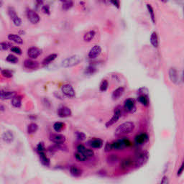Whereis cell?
Returning <instances> with one entry per match:
<instances>
[{
	"instance_id": "816d5d0a",
	"label": "cell",
	"mask_w": 184,
	"mask_h": 184,
	"mask_svg": "<svg viewBox=\"0 0 184 184\" xmlns=\"http://www.w3.org/2000/svg\"><path fill=\"white\" fill-rule=\"evenodd\" d=\"M36 3L37 4V6H40V5H42V4H43V1H36Z\"/></svg>"
},
{
	"instance_id": "836d02e7",
	"label": "cell",
	"mask_w": 184,
	"mask_h": 184,
	"mask_svg": "<svg viewBox=\"0 0 184 184\" xmlns=\"http://www.w3.org/2000/svg\"><path fill=\"white\" fill-rule=\"evenodd\" d=\"M96 72H97V68L93 66H89L86 68L84 73L86 75H91L94 74Z\"/></svg>"
},
{
	"instance_id": "e575fe53",
	"label": "cell",
	"mask_w": 184,
	"mask_h": 184,
	"mask_svg": "<svg viewBox=\"0 0 184 184\" xmlns=\"http://www.w3.org/2000/svg\"><path fill=\"white\" fill-rule=\"evenodd\" d=\"M63 3L62 8L64 10H68L73 6V2L72 1H61Z\"/></svg>"
},
{
	"instance_id": "f5cc1de1",
	"label": "cell",
	"mask_w": 184,
	"mask_h": 184,
	"mask_svg": "<svg viewBox=\"0 0 184 184\" xmlns=\"http://www.w3.org/2000/svg\"><path fill=\"white\" fill-rule=\"evenodd\" d=\"M2 4H3L2 1H0V7H1V6H2Z\"/></svg>"
},
{
	"instance_id": "b9f144b4",
	"label": "cell",
	"mask_w": 184,
	"mask_h": 184,
	"mask_svg": "<svg viewBox=\"0 0 184 184\" xmlns=\"http://www.w3.org/2000/svg\"><path fill=\"white\" fill-rule=\"evenodd\" d=\"M75 135L77 139L80 141H84L86 140V135H85V133H82V132L76 131L75 133Z\"/></svg>"
},
{
	"instance_id": "9a60e30c",
	"label": "cell",
	"mask_w": 184,
	"mask_h": 184,
	"mask_svg": "<svg viewBox=\"0 0 184 184\" xmlns=\"http://www.w3.org/2000/svg\"><path fill=\"white\" fill-rule=\"evenodd\" d=\"M124 108L125 111L127 112H133V111L135 110V101L133 99H127L125 101L124 103Z\"/></svg>"
},
{
	"instance_id": "6da1fadb",
	"label": "cell",
	"mask_w": 184,
	"mask_h": 184,
	"mask_svg": "<svg viewBox=\"0 0 184 184\" xmlns=\"http://www.w3.org/2000/svg\"><path fill=\"white\" fill-rule=\"evenodd\" d=\"M135 125L132 122H126L124 123L121 124L117 127V129L114 131V135L117 136L119 135L130 134L134 130Z\"/></svg>"
},
{
	"instance_id": "d4e9b609",
	"label": "cell",
	"mask_w": 184,
	"mask_h": 184,
	"mask_svg": "<svg viewBox=\"0 0 184 184\" xmlns=\"http://www.w3.org/2000/svg\"><path fill=\"white\" fill-rule=\"evenodd\" d=\"M57 57H58V55L56 54V53H52V54H50L48 56H47L45 59H44V60L42 61V65L43 66L49 65L50 63H52L53 61H54Z\"/></svg>"
},
{
	"instance_id": "83f0119b",
	"label": "cell",
	"mask_w": 184,
	"mask_h": 184,
	"mask_svg": "<svg viewBox=\"0 0 184 184\" xmlns=\"http://www.w3.org/2000/svg\"><path fill=\"white\" fill-rule=\"evenodd\" d=\"M150 42L154 48H158V44H159V42H158V34H157L156 32H152V34H151Z\"/></svg>"
},
{
	"instance_id": "4dcf8cb0",
	"label": "cell",
	"mask_w": 184,
	"mask_h": 184,
	"mask_svg": "<svg viewBox=\"0 0 184 184\" xmlns=\"http://www.w3.org/2000/svg\"><path fill=\"white\" fill-rule=\"evenodd\" d=\"M38 130V125L35 123H30L27 127V133L29 135L34 134Z\"/></svg>"
},
{
	"instance_id": "c3c4849f",
	"label": "cell",
	"mask_w": 184,
	"mask_h": 184,
	"mask_svg": "<svg viewBox=\"0 0 184 184\" xmlns=\"http://www.w3.org/2000/svg\"><path fill=\"white\" fill-rule=\"evenodd\" d=\"M160 184H169V180H168V178L167 176H163V178H162Z\"/></svg>"
},
{
	"instance_id": "603a6c76",
	"label": "cell",
	"mask_w": 184,
	"mask_h": 184,
	"mask_svg": "<svg viewBox=\"0 0 184 184\" xmlns=\"http://www.w3.org/2000/svg\"><path fill=\"white\" fill-rule=\"evenodd\" d=\"M137 101L145 106H147L150 104L148 95H146V94H142V95L138 96Z\"/></svg>"
},
{
	"instance_id": "2e32d148",
	"label": "cell",
	"mask_w": 184,
	"mask_h": 184,
	"mask_svg": "<svg viewBox=\"0 0 184 184\" xmlns=\"http://www.w3.org/2000/svg\"><path fill=\"white\" fill-rule=\"evenodd\" d=\"M16 92H12V91H0V99L1 100H8L13 98L15 96H16Z\"/></svg>"
},
{
	"instance_id": "cb8c5ba5",
	"label": "cell",
	"mask_w": 184,
	"mask_h": 184,
	"mask_svg": "<svg viewBox=\"0 0 184 184\" xmlns=\"http://www.w3.org/2000/svg\"><path fill=\"white\" fill-rule=\"evenodd\" d=\"M8 39L11 41L15 42L17 44H23V40L20 35L17 34H9L8 35Z\"/></svg>"
},
{
	"instance_id": "7402d4cb",
	"label": "cell",
	"mask_w": 184,
	"mask_h": 184,
	"mask_svg": "<svg viewBox=\"0 0 184 184\" xmlns=\"http://www.w3.org/2000/svg\"><path fill=\"white\" fill-rule=\"evenodd\" d=\"M23 97L20 95H16L12 99V105L15 108H20L22 106Z\"/></svg>"
},
{
	"instance_id": "74e56055",
	"label": "cell",
	"mask_w": 184,
	"mask_h": 184,
	"mask_svg": "<svg viewBox=\"0 0 184 184\" xmlns=\"http://www.w3.org/2000/svg\"><path fill=\"white\" fill-rule=\"evenodd\" d=\"M6 61H7V62L11 63H17L19 61V59L18 58L16 57L15 56H14V55L9 54L7 56V57L6 58Z\"/></svg>"
},
{
	"instance_id": "7bdbcfd3",
	"label": "cell",
	"mask_w": 184,
	"mask_h": 184,
	"mask_svg": "<svg viewBox=\"0 0 184 184\" xmlns=\"http://www.w3.org/2000/svg\"><path fill=\"white\" fill-rule=\"evenodd\" d=\"M36 150H37V152H38V154L42 153V152H45V147L43 142H39L38 144H37V147H36Z\"/></svg>"
},
{
	"instance_id": "e0dca14e",
	"label": "cell",
	"mask_w": 184,
	"mask_h": 184,
	"mask_svg": "<svg viewBox=\"0 0 184 184\" xmlns=\"http://www.w3.org/2000/svg\"><path fill=\"white\" fill-rule=\"evenodd\" d=\"M1 138H2L3 141L4 142L7 143V144H10L15 140V135H14L12 131L8 130V131H5L3 133L2 135H1Z\"/></svg>"
},
{
	"instance_id": "30bf717a",
	"label": "cell",
	"mask_w": 184,
	"mask_h": 184,
	"mask_svg": "<svg viewBox=\"0 0 184 184\" xmlns=\"http://www.w3.org/2000/svg\"><path fill=\"white\" fill-rule=\"evenodd\" d=\"M102 49L101 48L100 45H95L91 48L89 52V54H88V56H89V59H96V58L98 57L102 53Z\"/></svg>"
},
{
	"instance_id": "d590c367",
	"label": "cell",
	"mask_w": 184,
	"mask_h": 184,
	"mask_svg": "<svg viewBox=\"0 0 184 184\" xmlns=\"http://www.w3.org/2000/svg\"><path fill=\"white\" fill-rule=\"evenodd\" d=\"M1 73L3 77L7 78H10L13 76V73H12L10 70H8V69H4V70H1Z\"/></svg>"
},
{
	"instance_id": "5b68a950",
	"label": "cell",
	"mask_w": 184,
	"mask_h": 184,
	"mask_svg": "<svg viewBox=\"0 0 184 184\" xmlns=\"http://www.w3.org/2000/svg\"><path fill=\"white\" fill-rule=\"evenodd\" d=\"M8 15L9 17H10L11 20L13 22L14 25L15 26L19 27L22 25V20L20 17L17 15L16 11L15 10V9L13 7H9L8 8Z\"/></svg>"
},
{
	"instance_id": "8fae6325",
	"label": "cell",
	"mask_w": 184,
	"mask_h": 184,
	"mask_svg": "<svg viewBox=\"0 0 184 184\" xmlns=\"http://www.w3.org/2000/svg\"><path fill=\"white\" fill-rule=\"evenodd\" d=\"M42 54V50L37 47H31L27 50V56L30 59H36Z\"/></svg>"
},
{
	"instance_id": "ba28073f",
	"label": "cell",
	"mask_w": 184,
	"mask_h": 184,
	"mask_svg": "<svg viewBox=\"0 0 184 184\" xmlns=\"http://www.w3.org/2000/svg\"><path fill=\"white\" fill-rule=\"evenodd\" d=\"M61 91H62L63 94L68 97H74L75 95V92L73 86L70 84H64L63 86L61 87Z\"/></svg>"
},
{
	"instance_id": "7c38bea8",
	"label": "cell",
	"mask_w": 184,
	"mask_h": 184,
	"mask_svg": "<svg viewBox=\"0 0 184 184\" xmlns=\"http://www.w3.org/2000/svg\"><path fill=\"white\" fill-rule=\"evenodd\" d=\"M50 140L56 145H62L66 142V137L61 134H52L50 136Z\"/></svg>"
},
{
	"instance_id": "db71d44e",
	"label": "cell",
	"mask_w": 184,
	"mask_h": 184,
	"mask_svg": "<svg viewBox=\"0 0 184 184\" xmlns=\"http://www.w3.org/2000/svg\"><path fill=\"white\" fill-rule=\"evenodd\" d=\"M1 67H0V71H1Z\"/></svg>"
},
{
	"instance_id": "681fc988",
	"label": "cell",
	"mask_w": 184,
	"mask_h": 184,
	"mask_svg": "<svg viewBox=\"0 0 184 184\" xmlns=\"http://www.w3.org/2000/svg\"><path fill=\"white\" fill-rule=\"evenodd\" d=\"M183 168H184V163H183L181 164V166H180V167L179 168L178 171V173H177L178 176H180V175H181L182 173H183Z\"/></svg>"
},
{
	"instance_id": "4316f807",
	"label": "cell",
	"mask_w": 184,
	"mask_h": 184,
	"mask_svg": "<svg viewBox=\"0 0 184 184\" xmlns=\"http://www.w3.org/2000/svg\"><path fill=\"white\" fill-rule=\"evenodd\" d=\"M39 157H40V163H42V165H43V166H45V167H48V166H50V159L46 156L45 152H42V153L39 154Z\"/></svg>"
},
{
	"instance_id": "7dc6e473",
	"label": "cell",
	"mask_w": 184,
	"mask_h": 184,
	"mask_svg": "<svg viewBox=\"0 0 184 184\" xmlns=\"http://www.w3.org/2000/svg\"><path fill=\"white\" fill-rule=\"evenodd\" d=\"M111 150H112V148H111V143L107 142L105 144L104 151L105 152H109V151H111Z\"/></svg>"
},
{
	"instance_id": "f546056e",
	"label": "cell",
	"mask_w": 184,
	"mask_h": 184,
	"mask_svg": "<svg viewBox=\"0 0 184 184\" xmlns=\"http://www.w3.org/2000/svg\"><path fill=\"white\" fill-rule=\"evenodd\" d=\"M53 127L56 133H60V132H61L64 129V127H65V124H64L63 122H56L54 123Z\"/></svg>"
},
{
	"instance_id": "f1b7e54d",
	"label": "cell",
	"mask_w": 184,
	"mask_h": 184,
	"mask_svg": "<svg viewBox=\"0 0 184 184\" xmlns=\"http://www.w3.org/2000/svg\"><path fill=\"white\" fill-rule=\"evenodd\" d=\"M96 32L94 30H90L89 32H86L84 35V40L85 42H89L94 39V37H95Z\"/></svg>"
},
{
	"instance_id": "8d00e7d4",
	"label": "cell",
	"mask_w": 184,
	"mask_h": 184,
	"mask_svg": "<svg viewBox=\"0 0 184 184\" xmlns=\"http://www.w3.org/2000/svg\"><path fill=\"white\" fill-rule=\"evenodd\" d=\"M74 155H75V159L78 160V161H80V162L86 161V160L88 159V158H86L84 154L81 153V152H75Z\"/></svg>"
},
{
	"instance_id": "d6986e66",
	"label": "cell",
	"mask_w": 184,
	"mask_h": 184,
	"mask_svg": "<svg viewBox=\"0 0 184 184\" xmlns=\"http://www.w3.org/2000/svg\"><path fill=\"white\" fill-rule=\"evenodd\" d=\"M24 66L28 69H36L39 67V63L32 59H27L24 62Z\"/></svg>"
},
{
	"instance_id": "277c9868",
	"label": "cell",
	"mask_w": 184,
	"mask_h": 184,
	"mask_svg": "<svg viewBox=\"0 0 184 184\" xmlns=\"http://www.w3.org/2000/svg\"><path fill=\"white\" fill-rule=\"evenodd\" d=\"M121 114H122V111H121V107L120 106H117L114 109V114H113L112 117L109 119V121L106 122V123L105 124L106 127H111V125H113L114 124H115L116 122L119 120V119L121 117Z\"/></svg>"
},
{
	"instance_id": "7a4b0ae2",
	"label": "cell",
	"mask_w": 184,
	"mask_h": 184,
	"mask_svg": "<svg viewBox=\"0 0 184 184\" xmlns=\"http://www.w3.org/2000/svg\"><path fill=\"white\" fill-rule=\"evenodd\" d=\"M81 61H82V57L81 56L73 55V56H69V57L64 59L62 61V63H61V66H62V67L65 68L73 67L79 64L81 62Z\"/></svg>"
},
{
	"instance_id": "9c48e42d",
	"label": "cell",
	"mask_w": 184,
	"mask_h": 184,
	"mask_svg": "<svg viewBox=\"0 0 184 184\" xmlns=\"http://www.w3.org/2000/svg\"><path fill=\"white\" fill-rule=\"evenodd\" d=\"M168 75H169V78L172 83L177 84L179 82L180 75H179V73L178 72V70H176V68L172 67L169 69Z\"/></svg>"
},
{
	"instance_id": "8992f818",
	"label": "cell",
	"mask_w": 184,
	"mask_h": 184,
	"mask_svg": "<svg viewBox=\"0 0 184 184\" xmlns=\"http://www.w3.org/2000/svg\"><path fill=\"white\" fill-rule=\"evenodd\" d=\"M27 17L28 20L32 24L36 25L40 22V18L38 14L35 12V11L32 10V9H27L26 12Z\"/></svg>"
},
{
	"instance_id": "484cf974",
	"label": "cell",
	"mask_w": 184,
	"mask_h": 184,
	"mask_svg": "<svg viewBox=\"0 0 184 184\" xmlns=\"http://www.w3.org/2000/svg\"><path fill=\"white\" fill-rule=\"evenodd\" d=\"M70 173L74 177H80L82 175V170L75 166H72L70 168Z\"/></svg>"
},
{
	"instance_id": "f907efd6",
	"label": "cell",
	"mask_w": 184,
	"mask_h": 184,
	"mask_svg": "<svg viewBox=\"0 0 184 184\" xmlns=\"http://www.w3.org/2000/svg\"><path fill=\"white\" fill-rule=\"evenodd\" d=\"M110 2H111L113 5L115 6V7L118 9H119V7H120V1H111Z\"/></svg>"
},
{
	"instance_id": "1f68e13d",
	"label": "cell",
	"mask_w": 184,
	"mask_h": 184,
	"mask_svg": "<svg viewBox=\"0 0 184 184\" xmlns=\"http://www.w3.org/2000/svg\"><path fill=\"white\" fill-rule=\"evenodd\" d=\"M132 165H133V160L130 158H126V159L122 160L120 164V166L123 169H127V168H130Z\"/></svg>"
},
{
	"instance_id": "f6af8a7d",
	"label": "cell",
	"mask_w": 184,
	"mask_h": 184,
	"mask_svg": "<svg viewBox=\"0 0 184 184\" xmlns=\"http://www.w3.org/2000/svg\"><path fill=\"white\" fill-rule=\"evenodd\" d=\"M148 89L145 87H142L140 88L137 91L138 95H142V94H146V95H148Z\"/></svg>"
},
{
	"instance_id": "bcb514c9",
	"label": "cell",
	"mask_w": 184,
	"mask_h": 184,
	"mask_svg": "<svg viewBox=\"0 0 184 184\" xmlns=\"http://www.w3.org/2000/svg\"><path fill=\"white\" fill-rule=\"evenodd\" d=\"M11 51L17 55H21L22 53H23L22 50L19 47H12L11 48Z\"/></svg>"
},
{
	"instance_id": "ee69618b",
	"label": "cell",
	"mask_w": 184,
	"mask_h": 184,
	"mask_svg": "<svg viewBox=\"0 0 184 184\" xmlns=\"http://www.w3.org/2000/svg\"><path fill=\"white\" fill-rule=\"evenodd\" d=\"M42 12H43L44 14H46V15H49L50 14V6L48 5V4H45L42 7Z\"/></svg>"
},
{
	"instance_id": "ab89813d",
	"label": "cell",
	"mask_w": 184,
	"mask_h": 184,
	"mask_svg": "<svg viewBox=\"0 0 184 184\" xmlns=\"http://www.w3.org/2000/svg\"><path fill=\"white\" fill-rule=\"evenodd\" d=\"M118 159H119V158H118L117 155L112 154V155H110L109 156H108L107 162L109 164H114L118 161Z\"/></svg>"
},
{
	"instance_id": "4fadbf2b",
	"label": "cell",
	"mask_w": 184,
	"mask_h": 184,
	"mask_svg": "<svg viewBox=\"0 0 184 184\" xmlns=\"http://www.w3.org/2000/svg\"><path fill=\"white\" fill-rule=\"evenodd\" d=\"M77 152H79L81 153H83L86 158H91V157L94 156V151L91 149H88L85 147L83 145H79L77 146Z\"/></svg>"
},
{
	"instance_id": "52a82bcc",
	"label": "cell",
	"mask_w": 184,
	"mask_h": 184,
	"mask_svg": "<svg viewBox=\"0 0 184 184\" xmlns=\"http://www.w3.org/2000/svg\"><path fill=\"white\" fill-rule=\"evenodd\" d=\"M148 159V153L145 151L140 152L137 155L136 160H135V166L136 167H140L145 164L146 161Z\"/></svg>"
},
{
	"instance_id": "ac0fdd59",
	"label": "cell",
	"mask_w": 184,
	"mask_h": 184,
	"mask_svg": "<svg viewBox=\"0 0 184 184\" xmlns=\"http://www.w3.org/2000/svg\"><path fill=\"white\" fill-rule=\"evenodd\" d=\"M88 144L92 148L99 149L103 146L104 142L102 139L99 138H95V139H92L88 142Z\"/></svg>"
},
{
	"instance_id": "60d3db41",
	"label": "cell",
	"mask_w": 184,
	"mask_h": 184,
	"mask_svg": "<svg viewBox=\"0 0 184 184\" xmlns=\"http://www.w3.org/2000/svg\"><path fill=\"white\" fill-rule=\"evenodd\" d=\"M11 48V44L7 42H0V51H4V50H8Z\"/></svg>"
},
{
	"instance_id": "3957f363",
	"label": "cell",
	"mask_w": 184,
	"mask_h": 184,
	"mask_svg": "<svg viewBox=\"0 0 184 184\" xmlns=\"http://www.w3.org/2000/svg\"><path fill=\"white\" fill-rule=\"evenodd\" d=\"M131 145V142L130 140L127 138H122V139L117 140L111 143V148L114 150H122L125 147H127Z\"/></svg>"
},
{
	"instance_id": "5bb4252c",
	"label": "cell",
	"mask_w": 184,
	"mask_h": 184,
	"mask_svg": "<svg viewBox=\"0 0 184 184\" xmlns=\"http://www.w3.org/2000/svg\"><path fill=\"white\" fill-rule=\"evenodd\" d=\"M72 114V111L70 108L67 107V106H61L59 109H58V115L61 118H66L70 117Z\"/></svg>"
},
{
	"instance_id": "d6a6232c",
	"label": "cell",
	"mask_w": 184,
	"mask_h": 184,
	"mask_svg": "<svg viewBox=\"0 0 184 184\" xmlns=\"http://www.w3.org/2000/svg\"><path fill=\"white\" fill-rule=\"evenodd\" d=\"M147 8L148 10L149 14H150V16L151 17V20H152V23H155V12H154V9L152 8V5L150 4H147Z\"/></svg>"
},
{
	"instance_id": "ffe728a7",
	"label": "cell",
	"mask_w": 184,
	"mask_h": 184,
	"mask_svg": "<svg viewBox=\"0 0 184 184\" xmlns=\"http://www.w3.org/2000/svg\"><path fill=\"white\" fill-rule=\"evenodd\" d=\"M148 139V135L146 133H141V134L137 135L135 137V141L137 145H142L147 142Z\"/></svg>"
},
{
	"instance_id": "f35d334b",
	"label": "cell",
	"mask_w": 184,
	"mask_h": 184,
	"mask_svg": "<svg viewBox=\"0 0 184 184\" xmlns=\"http://www.w3.org/2000/svg\"><path fill=\"white\" fill-rule=\"evenodd\" d=\"M108 86H109V83H108L107 80L104 79L101 82L100 86H99V90L100 92H105V91L107 90Z\"/></svg>"
},
{
	"instance_id": "44dd1931",
	"label": "cell",
	"mask_w": 184,
	"mask_h": 184,
	"mask_svg": "<svg viewBox=\"0 0 184 184\" xmlns=\"http://www.w3.org/2000/svg\"><path fill=\"white\" fill-rule=\"evenodd\" d=\"M125 92V88L123 86H120V87L117 88V89L114 91L112 93V95H111V97H112L113 100H117L120 98L122 96V94Z\"/></svg>"
}]
</instances>
